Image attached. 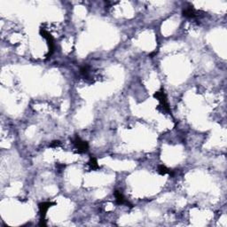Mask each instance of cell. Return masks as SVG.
<instances>
[{
    "label": "cell",
    "instance_id": "6da1fadb",
    "mask_svg": "<svg viewBox=\"0 0 227 227\" xmlns=\"http://www.w3.org/2000/svg\"><path fill=\"white\" fill-rule=\"evenodd\" d=\"M74 143H75L76 148H77L79 151H81V152H84V151H86V150L88 149V144H87V142H85V141H83V140H81L80 138H75Z\"/></svg>",
    "mask_w": 227,
    "mask_h": 227
},
{
    "label": "cell",
    "instance_id": "7a4b0ae2",
    "mask_svg": "<svg viewBox=\"0 0 227 227\" xmlns=\"http://www.w3.org/2000/svg\"><path fill=\"white\" fill-rule=\"evenodd\" d=\"M54 203H52V202H49V201H46V202H43V203H41L40 205H39V210H40V214H41V216L44 217L45 216V214H46V212H47V210L49 209V208L52 206V205H53Z\"/></svg>",
    "mask_w": 227,
    "mask_h": 227
},
{
    "label": "cell",
    "instance_id": "3957f363",
    "mask_svg": "<svg viewBox=\"0 0 227 227\" xmlns=\"http://www.w3.org/2000/svg\"><path fill=\"white\" fill-rule=\"evenodd\" d=\"M115 197H116V202H117L118 204L123 205V204H128V203H129V202L124 199V195L121 193V192H119V191H116V192H115Z\"/></svg>",
    "mask_w": 227,
    "mask_h": 227
},
{
    "label": "cell",
    "instance_id": "277c9868",
    "mask_svg": "<svg viewBox=\"0 0 227 227\" xmlns=\"http://www.w3.org/2000/svg\"><path fill=\"white\" fill-rule=\"evenodd\" d=\"M183 15L185 17H187V18H193L195 17V11L193 8L192 7H188V8H185L184 11H183Z\"/></svg>",
    "mask_w": 227,
    "mask_h": 227
},
{
    "label": "cell",
    "instance_id": "5b68a950",
    "mask_svg": "<svg viewBox=\"0 0 227 227\" xmlns=\"http://www.w3.org/2000/svg\"><path fill=\"white\" fill-rule=\"evenodd\" d=\"M158 172L161 174V175H166V174H170V175H172V171H170L168 168H166L164 165H161L159 166L158 168Z\"/></svg>",
    "mask_w": 227,
    "mask_h": 227
},
{
    "label": "cell",
    "instance_id": "8992f818",
    "mask_svg": "<svg viewBox=\"0 0 227 227\" xmlns=\"http://www.w3.org/2000/svg\"><path fill=\"white\" fill-rule=\"evenodd\" d=\"M89 165L91 166V168L92 170H96V169H98V162H97V160L95 158H91L90 162H89Z\"/></svg>",
    "mask_w": 227,
    "mask_h": 227
},
{
    "label": "cell",
    "instance_id": "52a82bcc",
    "mask_svg": "<svg viewBox=\"0 0 227 227\" xmlns=\"http://www.w3.org/2000/svg\"><path fill=\"white\" fill-rule=\"evenodd\" d=\"M60 144V141H53V143L51 145V147H58Z\"/></svg>",
    "mask_w": 227,
    "mask_h": 227
}]
</instances>
